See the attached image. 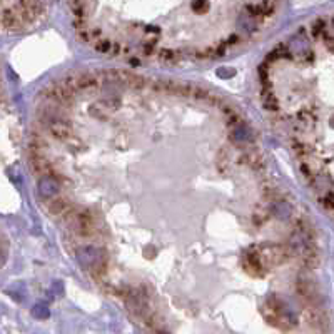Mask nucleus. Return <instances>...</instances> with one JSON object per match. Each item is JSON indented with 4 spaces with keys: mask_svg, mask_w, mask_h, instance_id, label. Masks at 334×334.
<instances>
[{
    "mask_svg": "<svg viewBox=\"0 0 334 334\" xmlns=\"http://www.w3.org/2000/svg\"><path fill=\"white\" fill-rule=\"evenodd\" d=\"M30 164L40 204L59 222L80 268L109 294L162 226L122 301L140 322L152 301L172 219L160 331H172L177 321L192 322L186 269L194 271L204 322L231 324V307L177 216L182 206L264 211L291 204L268 176L241 114L202 89L137 75L86 74L44 94ZM189 217L269 289L311 322L319 321L312 284L289 278Z\"/></svg>",
    "mask_w": 334,
    "mask_h": 334,
    "instance_id": "f257e3e1",
    "label": "nucleus"
},
{
    "mask_svg": "<svg viewBox=\"0 0 334 334\" xmlns=\"http://www.w3.org/2000/svg\"><path fill=\"white\" fill-rule=\"evenodd\" d=\"M281 0H70L84 42L99 52L159 62L211 60L247 44Z\"/></svg>",
    "mask_w": 334,
    "mask_h": 334,
    "instance_id": "f03ea898",
    "label": "nucleus"
},
{
    "mask_svg": "<svg viewBox=\"0 0 334 334\" xmlns=\"http://www.w3.org/2000/svg\"><path fill=\"white\" fill-rule=\"evenodd\" d=\"M4 27L27 25L44 10L45 0H2Z\"/></svg>",
    "mask_w": 334,
    "mask_h": 334,
    "instance_id": "7ed1b4c3",
    "label": "nucleus"
}]
</instances>
